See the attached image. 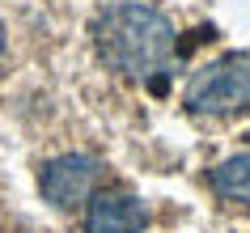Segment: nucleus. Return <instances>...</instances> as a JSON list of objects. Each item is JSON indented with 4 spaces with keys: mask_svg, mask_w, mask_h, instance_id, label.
<instances>
[{
    "mask_svg": "<svg viewBox=\"0 0 250 233\" xmlns=\"http://www.w3.org/2000/svg\"><path fill=\"white\" fill-rule=\"evenodd\" d=\"M208 182L221 199H233V204H250V153H237L229 161L208 169Z\"/></svg>",
    "mask_w": 250,
    "mask_h": 233,
    "instance_id": "nucleus-5",
    "label": "nucleus"
},
{
    "mask_svg": "<svg viewBox=\"0 0 250 233\" xmlns=\"http://www.w3.org/2000/svg\"><path fill=\"white\" fill-rule=\"evenodd\" d=\"M98 174H102V166H98L93 157L68 153V157H55V161L42 166L39 187H42V195H47V204L81 208V204H89V195L98 191Z\"/></svg>",
    "mask_w": 250,
    "mask_h": 233,
    "instance_id": "nucleus-3",
    "label": "nucleus"
},
{
    "mask_svg": "<svg viewBox=\"0 0 250 233\" xmlns=\"http://www.w3.org/2000/svg\"><path fill=\"white\" fill-rule=\"evenodd\" d=\"M93 39H98V55L132 81L161 77L174 60V26L153 4L123 0L102 9V17L93 21Z\"/></svg>",
    "mask_w": 250,
    "mask_h": 233,
    "instance_id": "nucleus-1",
    "label": "nucleus"
},
{
    "mask_svg": "<svg viewBox=\"0 0 250 233\" xmlns=\"http://www.w3.org/2000/svg\"><path fill=\"white\" fill-rule=\"evenodd\" d=\"M0 55H4V26H0Z\"/></svg>",
    "mask_w": 250,
    "mask_h": 233,
    "instance_id": "nucleus-6",
    "label": "nucleus"
},
{
    "mask_svg": "<svg viewBox=\"0 0 250 233\" xmlns=\"http://www.w3.org/2000/svg\"><path fill=\"white\" fill-rule=\"evenodd\" d=\"M148 225V208L127 191H93L85 208V233H140Z\"/></svg>",
    "mask_w": 250,
    "mask_h": 233,
    "instance_id": "nucleus-4",
    "label": "nucleus"
},
{
    "mask_svg": "<svg viewBox=\"0 0 250 233\" xmlns=\"http://www.w3.org/2000/svg\"><path fill=\"white\" fill-rule=\"evenodd\" d=\"M187 106L199 115H242L250 110V51H233L199 68L187 85Z\"/></svg>",
    "mask_w": 250,
    "mask_h": 233,
    "instance_id": "nucleus-2",
    "label": "nucleus"
}]
</instances>
